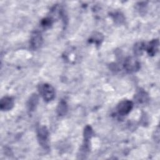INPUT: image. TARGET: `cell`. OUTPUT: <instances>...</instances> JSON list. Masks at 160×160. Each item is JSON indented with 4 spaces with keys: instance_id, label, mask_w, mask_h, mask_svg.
<instances>
[{
    "instance_id": "cell-1",
    "label": "cell",
    "mask_w": 160,
    "mask_h": 160,
    "mask_svg": "<svg viewBox=\"0 0 160 160\" xmlns=\"http://www.w3.org/2000/svg\"><path fill=\"white\" fill-rule=\"evenodd\" d=\"M39 92L46 102H49L52 101L55 97V90L54 88L49 84H43L40 86Z\"/></svg>"
},
{
    "instance_id": "cell-2",
    "label": "cell",
    "mask_w": 160,
    "mask_h": 160,
    "mask_svg": "<svg viewBox=\"0 0 160 160\" xmlns=\"http://www.w3.org/2000/svg\"><path fill=\"white\" fill-rule=\"evenodd\" d=\"M124 68L128 72H134L140 69L141 63L136 58L129 56L124 60Z\"/></svg>"
},
{
    "instance_id": "cell-3",
    "label": "cell",
    "mask_w": 160,
    "mask_h": 160,
    "mask_svg": "<svg viewBox=\"0 0 160 160\" xmlns=\"http://www.w3.org/2000/svg\"><path fill=\"white\" fill-rule=\"evenodd\" d=\"M37 136L39 144L44 148H48L49 132L46 126H41L38 129Z\"/></svg>"
},
{
    "instance_id": "cell-4",
    "label": "cell",
    "mask_w": 160,
    "mask_h": 160,
    "mask_svg": "<svg viewBox=\"0 0 160 160\" xmlns=\"http://www.w3.org/2000/svg\"><path fill=\"white\" fill-rule=\"evenodd\" d=\"M133 102L130 100H123L121 101L117 107L118 113L121 116L128 114L133 108Z\"/></svg>"
},
{
    "instance_id": "cell-5",
    "label": "cell",
    "mask_w": 160,
    "mask_h": 160,
    "mask_svg": "<svg viewBox=\"0 0 160 160\" xmlns=\"http://www.w3.org/2000/svg\"><path fill=\"white\" fill-rule=\"evenodd\" d=\"M43 42V39L41 33L38 31H34L30 38V47L32 50L39 49Z\"/></svg>"
},
{
    "instance_id": "cell-6",
    "label": "cell",
    "mask_w": 160,
    "mask_h": 160,
    "mask_svg": "<svg viewBox=\"0 0 160 160\" xmlns=\"http://www.w3.org/2000/svg\"><path fill=\"white\" fill-rule=\"evenodd\" d=\"M14 99L10 96L3 97L0 101V109L2 111L11 110L14 106Z\"/></svg>"
},
{
    "instance_id": "cell-7",
    "label": "cell",
    "mask_w": 160,
    "mask_h": 160,
    "mask_svg": "<svg viewBox=\"0 0 160 160\" xmlns=\"http://www.w3.org/2000/svg\"><path fill=\"white\" fill-rule=\"evenodd\" d=\"M159 46V41L158 39H152V41H151L146 48V51L149 56H154L158 51Z\"/></svg>"
},
{
    "instance_id": "cell-8",
    "label": "cell",
    "mask_w": 160,
    "mask_h": 160,
    "mask_svg": "<svg viewBox=\"0 0 160 160\" xmlns=\"http://www.w3.org/2000/svg\"><path fill=\"white\" fill-rule=\"evenodd\" d=\"M134 99L138 104H146L149 101V96L146 91L140 89L135 94Z\"/></svg>"
},
{
    "instance_id": "cell-9",
    "label": "cell",
    "mask_w": 160,
    "mask_h": 160,
    "mask_svg": "<svg viewBox=\"0 0 160 160\" xmlns=\"http://www.w3.org/2000/svg\"><path fill=\"white\" fill-rule=\"evenodd\" d=\"M38 101L39 98L36 94H32L30 96L27 103L28 109L30 112L34 111L36 109V108L38 104Z\"/></svg>"
},
{
    "instance_id": "cell-10",
    "label": "cell",
    "mask_w": 160,
    "mask_h": 160,
    "mask_svg": "<svg viewBox=\"0 0 160 160\" xmlns=\"http://www.w3.org/2000/svg\"><path fill=\"white\" fill-rule=\"evenodd\" d=\"M92 136V128L88 125L85 127L84 130V145L89 146V139Z\"/></svg>"
},
{
    "instance_id": "cell-11",
    "label": "cell",
    "mask_w": 160,
    "mask_h": 160,
    "mask_svg": "<svg viewBox=\"0 0 160 160\" xmlns=\"http://www.w3.org/2000/svg\"><path fill=\"white\" fill-rule=\"evenodd\" d=\"M56 111L59 116L65 115L68 111V104L66 102L63 100H61L58 105Z\"/></svg>"
},
{
    "instance_id": "cell-12",
    "label": "cell",
    "mask_w": 160,
    "mask_h": 160,
    "mask_svg": "<svg viewBox=\"0 0 160 160\" xmlns=\"http://www.w3.org/2000/svg\"><path fill=\"white\" fill-rule=\"evenodd\" d=\"M133 49L134 54L136 56H141L146 49V44L143 42H138L134 44Z\"/></svg>"
},
{
    "instance_id": "cell-13",
    "label": "cell",
    "mask_w": 160,
    "mask_h": 160,
    "mask_svg": "<svg viewBox=\"0 0 160 160\" xmlns=\"http://www.w3.org/2000/svg\"><path fill=\"white\" fill-rule=\"evenodd\" d=\"M102 39H103L102 35L99 32H96L94 34L92 35L91 38H90V41L93 42L97 44H99L101 43Z\"/></svg>"
},
{
    "instance_id": "cell-14",
    "label": "cell",
    "mask_w": 160,
    "mask_h": 160,
    "mask_svg": "<svg viewBox=\"0 0 160 160\" xmlns=\"http://www.w3.org/2000/svg\"><path fill=\"white\" fill-rule=\"evenodd\" d=\"M52 19H51L49 18H44L41 21V25L44 28L49 27L52 24Z\"/></svg>"
},
{
    "instance_id": "cell-15",
    "label": "cell",
    "mask_w": 160,
    "mask_h": 160,
    "mask_svg": "<svg viewBox=\"0 0 160 160\" xmlns=\"http://www.w3.org/2000/svg\"><path fill=\"white\" fill-rule=\"evenodd\" d=\"M113 18H114V21L116 22H118V23H121L124 21L123 16L121 13H119V12L115 13L114 14V16H113Z\"/></svg>"
},
{
    "instance_id": "cell-16",
    "label": "cell",
    "mask_w": 160,
    "mask_h": 160,
    "mask_svg": "<svg viewBox=\"0 0 160 160\" xmlns=\"http://www.w3.org/2000/svg\"><path fill=\"white\" fill-rule=\"evenodd\" d=\"M155 141H157L158 142H159V128L158 127L157 129L155 130Z\"/></svg>"
}]
</instances>
